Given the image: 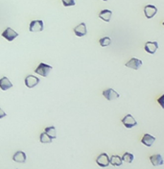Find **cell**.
Masks as SVG:
<instances>
[{
	"instance_id": "11",
	"label": "cell",
	"mask_w": 164,
	"mask_h": 169,
	"mask_svg": "<svg viewBox=\"0 0 164 169\" xmlns=\"http://www.w3.org/2000/svg\"><path fill=\"white\" fill-rule=\"evenodd\" d=\"M125 65L127 66V67L134 69V70H137V69L142 65V61L138 60V59H136V58H131L128 63H125Z\"/></svg>"
},
{
	"instance_id": "16",
	"label": "cell",
	"mask_w": 164,
	"mask_h": 169,
	"mask_svg": "<svg viewBox=\"0 0 164 169\" xmlns=\"http://www.w3.org/2000/svg\"><path fill=\"white\" fill-rule=\"evenodd\" d=\"M111 15H112V12L109 10H103L100 12V14H99V17L101 18V19H103L104 21H106V22H109V20H111Z\"/></svg>"
},
{
	"instance_id": "7",
	"label": "cell",
	"mask_w": 164,
	"mask_h": 169,
	"mask_svg": "<svg viewBox=\"0 0 164 169\" xmlns=\"http://www.w3.org/2000/svg\"><path fill=\"white\" fill-rule=\"evenodd\" d=\"M103 96L109 101L114 100V99L120 97V95L118 94L116 92H115L113 88H107V90H104V92H103Z\"/></svg>"
},
{
	"instance_id": "14",
	"label": "cell",
	"mask_w": 164,
	"mask_h": 169,
	"mask_svg": "<svg viewBox=\"0 0 164 169\" xmlns=\"http://www.w3.org/2000/svg\"><path fill=\"white\" fill-rule=\"evenodd\" d=\"M13 85L12 84V82L7 77H2L0 79V88L2 90H8L9 88H13Z\"/></svg>"
},
{
	"instance_id": "8",
	"label": "cell",
	"mask_w": 164,
	"mask_h": 169,
	"mask_svg": "<svg viewBox=\"0 0 164 169\" xmlns=\"http://www.w3.org/2000/svg\"><path fill=\"white\" fill-rule=\"evenodd\" d=\"M157 7L154 6V5H147V6H145L144 8V14H145V17L147 18H153L155 17V15H157Z\"/></svg>"
},
{
	"instance_id": "18",
	"label": "cell",
	"mask_w": 164,
	"mask_h": 169,
	"mask_svg": "<svg viewBox=\"0 0 164 169\" xmlns=\"http://www.w3.org/2000/svg\"><path fill=\"white\" fill-rule=\"evenodd\" d=\"M56 132H57V131H56V128L53 127V126L45 128V130H44V133L46 134L47 136H49L52 139H55L56 138H57V136H56Z\"/></svg>"
},
{
	"instance_id": "24",
	"label": "cell",
	"mask_w": 164,
	"mask_h": 169,
	"mask_svg": "<svg viewBox=\"0 0 164 169\" xmlns=\"http://www.w3.org/2000/svg\"><path fill=\"white\" fill-rule=\"evenodd\" d=\"M103 1H107V0H103Z\"/></svg>"
},
{
	"instance_id": "15",
	"label": "cell",
	"mask_w": 164,
	"mask_h": 169,
	"mask_svg": "<svg viewBox=\"0 0 164 169\" xmlns=\"http://www.w3.org/2000/svg\"><path fill=\"white\" fill-rule=\"evenodd\" d=\"M150 160H151L152 164L154 166H159L163 164V159L159 154H155L150 157Z\"/></svg>"
},
{
	"instance_id": "3",
	"label": "cell",
	"mask_w": 164,
	"mask_h": 169,
	"mask_svg": "<svg viewBox=\"0 0 164 169\" xmlns=\"http://www.w3.org/2000/svg\"><path fill=\"white\" fill-rule=\"evenodd\" d=\"M122 123H123V125L128 129L135 127V126L137 125V122H136V120L133 118V116L131 114L125 115L122 118Z\"/></svg>"
},
{
	"instance_id": "21",
	"label": "cell",
	"mask_w": 164,
	"mask_h": 169,
	"mask_svg": "<svg viewBox=\"0 0 164 169\" xmlns=\"http://www.w3.org/2000/svg\"><path fill=\"white\" fill-rule=\"evenodd\" d=\"M99 43H100L102 47H107L111 43V39L109 37H102V39H100V41H99Z\"/></svg>"
},
{
	"instance_id": "22",
	"label": "cell",
	"mask_w": 164,
	"mask_h": 169,
	"mask_svg": "<svg viewBox=\"0 0 164 169\" xmlns=\"http://www.w3.org/2000/svg\"><path fill=\"white\" fill-rule=\"evenodd\" d=\"M61 2H63V5L64 7L75 6V4H76L75 0H61Z\"/></svg>"
},
{
	"instance_id": "9",
	"label": "cell",
	"mask_w": 164,
	"mask_h": 169,
	"mask_svg": "<svg viewBox=\"0 0 164 169\" xmlns=\"http://www.w3.org/2000/svg\"><path fill=\"white\" fill-rule=\"evenodd\" d=\"M144 49L149 54H155L158 49V43L157 41H147L145 43Z\"/></svg>"
},
{
	"instance_id": "19",
	"label": "cell",
	"mask_w": 164,
	"mask_h": 169,
	"mask_svg": "<svg viewBox=\"0 0 164 169\" xmlns=\"http://www.w3.org/2000/svg\"><path fill=\"white\" fill-rule=\"evenodd\" d=\"M121 159H122L123 162H128V163H131L134 160V156L133 154H131V153L126 152V153H124V155H123V157L121 158Z\"/></svg>"
},
{
	"instance_id": "17",
	"label": "cell",
	"mask_w": 164,
	"mask_h": 169,
	"mask_svg": "<svg viewBox=\"0 0 164 169\" xmlns=\"http://www.w3.org/2000/svg\"><path fill=\"white\" fill-rule=\"evenodd\" d=\"M109 163L113 166H121L123 164V160L121 159V157L117 155H112L109 159Z\"/></svg>"
},
{
	"instance_id": "1",
	"label": "cell",
	"mask_w": 164,
	"mask_h": 169,
	"mask_svg": "<svg viewBox=\"0 0 164 169\" xmlns=\"http://www.w3.org/2000/svg\"><path fill=\"white\" fill-rule=\"evenodd\" d=\"M52 68L53 67L51 65H49V64H46L44 63H40L39 64V66L35 69V72L42 77H47L48 74L50 73V71L52 70Z\"/></svg>"
},
{
	"instance_id": "23",
	"label": "cell",
	"mask_w": 164,
	"mask_h": 169,
	"mask_svg": "<svg viewBox=\"0 0 164 169\" xmlns=\"http://www.w3.org/2000/svg\"><path fill=\"white\" fill-rule=\"evenodd\" d=\"M5 116H7V114L5 112L2 111L1 108H0V119L3 118V117H5Z\"/></svg>"
},
{
	"instance_id": "5",
	"label": "cell",
	"mask_w": 164,
	"mask_h": 169,
	"mask_svg": "<svg viewBox=\"0 0 164 169\" xmlns=\"http://www.w3.org/2000/svg\"><path fill=\"white\" fill-rule=\"evenodd\" d=\"M44 28V24L42 20H33L30 23L29 30L30 32H41Z\"/></svg>"
},
{
	"instance_id": "12",
	"label": "cell",
	"mask_w": 164,
	"mask_h": 169,
	"mask_svg": "<svg viewBox=\"0 0 164 169\" xmlns=\"http://www.w3.org/2000/svg\"><path fill=\"white\" fill-rule=\"evenodd\" d=\"M13 160H15V162H19V163H24L26 162L27 157L26 154L23 151H17L15 152L13 156Z\"/></svg>"
},
{
	"instance_id": "20",
	"label": "cell",
	"mask_w": 164,
	"mask_h": 169,
	"mask_svg": "<svg viewBox=\"0 0 164 169\" xmlns=\"http://www.w3.org/2000/svg\"><path fill=\"white\" fill-rule=\"evenodd\" d=\"M53 139L50 138L49 136H47L45 133H42L40 134L39 136V141L41 142V143H51L52 142Z\"/></svg>"
},
{
	"instance_id": "13",
	"label": "cell",
	"mask_w": 164,
	"mask_h": 169,
	"mask_svg": "<svg viewBox=\"0 0 164 169\" xmlns=\"http://www.w3.org/2000/svg\"><path fill=\"white\" fill-rule=\"evenodd\" d=\"M155 141V138L151 135H149V134H145L141 139V142L147 147H151Z\"/></svg>"
},
{
	"instance_id": "10",
	"label": "cell",
	"mask_w": 164,
	"mask_h": 169,
	"mask_svg": "<svg viewBox=\"0 0 164 169\" xmlns=\"http://www.w3.org/2000/svg\"><path fill=\"white\" fill-rule=\"evenodd\" d=\"M75 35L77 37H84L87 35V25H85V22L80 23L79 25H77L76 27L73 29Z\"/></svg>"
},
{
	"instance_id": "6",
	"label": "cell",
	"mask_w": 164,
	"mask_h": 169,
	"mask_svg": "<svg viewBox=\"0 0 164 169\" xmlns=\"http://www.w3.org/2000/svg\"><path fill=\"white\" fill-rule=\"evenodd\" d=\"M39 79L34 75H28L25 78V86L29 88H33L36 87L37 85H39Z\"/></svg>"
},
{
	"instance_id": "4",
	"label": "cell",
	"mask_w": 164,
	"mask_h": 169,
	"mask_svg": "<svg viewBox=\"0 0 164 169\" xmlns=\"http://www.w3.org/2000/svg\"><path fill=\"white\" fill-rule=\"evenodd\" d=\"M96 163L100 166V167H107L109 165V158L106 153H102L97 157L96 159Z\"/></svg>"
},
{
	"instance_id": "2",
	"label": "cell",
	"mask_w": 164,
	"mask_h": 169,
	"mask_svg": "<svg viewBox=\"0 0 164 169\" xmlns=\"http://www.w3.org/2000/svg\"><path fill=\"white\" fill-rule=\"evenodd\" d=\"M1 36L3 37L4 39H6L8 41H13L15 37H18V34L13 30V29H12L11 27H8L5 29V31L2 32Z\"/></svg>"
}]
</instances>
